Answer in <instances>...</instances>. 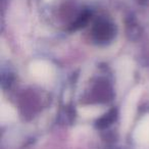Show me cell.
I'll list each match as a JSON object with an SVG mask.
<instances>
[{
    "label": "cell",
    "mask_w": 149,
    "mask_h": 149,
    "mask_svg": "<svg viewBox=\"0 0 149 149\" xmlns=\"http://www.w3.org/2000/svg\"><path fill=\"white\" fill-rule=\"evenodd\" d=\"M135 142L138 145L149 148V114L144 116L134 130Z\"/></svg>",
    "instance_id": "obj_4"
},
{
    "label": "cell",
    "mask_w": 149,
    "mask_h": 149,
    "mask_svg": "<svg viewBox=\"0 0 149 149\" xmlns=\"http://www.w3.org/2000/svg\"><path fill=\"white\" fill-rule=\"evenodd\" d=\"M29 72L35 81L42 84L49 83L53 80L54 68L45 60H35L30 64Z\"/></svg>",
    "instance_id": "obj_3"
},
{
    "label": "cell",
    "mask_w": 149,
    "mask_h": 149,
    "mask_svg": "<svg viewBox=\"0 0 149 149\" xmlns=\"http://www.w3.org/2000/svg\"><path fill=\"white\" fill-rule=\"evenodd\" d=\"M142 93L141 87L137 86L132 91L129 93V95L126 97L120 110V130L122 132L126 133L129 130L131 124L133 122V118L136 113L137 104H138L139 98Z\"/></svg>",
    "instance_id": "obj_1"
},
{
    "label": "cell",
    "mask_w": 149,
    "mask_h": 149,
    "mask_svg": "<svg viewBox=\"0 0 149 149\" xmlns=\"http://www.w3.org/2000/svg\"><path fill=\"white\" fill-rule=\"evenodd\" d=\"M134 68V61L129 57H120L116 62L114 70H116V90L118 94H122L129 88L133 80Z\"/></svg>",
    "instance_id": "obj_2"
},
{
    "label": "cell",
    "mask_w": 149,
    "mask_h": 149,
    "mask_svg": "<svg viewBox=\"0 0 149 149\" xmlns=\"http://www.w3.org/2000/svg\"><path fill=\"white\" fill-rule=\"evenodd\" d=\"M105 108L103 106H98V105H89V106H83V107L79 108V113L81 116L87 118H93L100 116L101 114L104 113Z\"/></svg>",
    "instance_id": "obj_6"
},
{
    "label": "cell",
    "mask_w": 149,
    "mask_h": 149,
    "mask_svg": "<svg viewBox=\"0 0 149 149\" xmlns=\"http://www.w3.org/2000/svg\"><path fill=\"white\" fill-rule=\"evenodd\" d=\"M17 118V111L15 109L8 103H1L0 107V122L2 125L8 124L15 120Z\"/></svg>",
    "instance_id": "obj_5"
}]
</instances>
